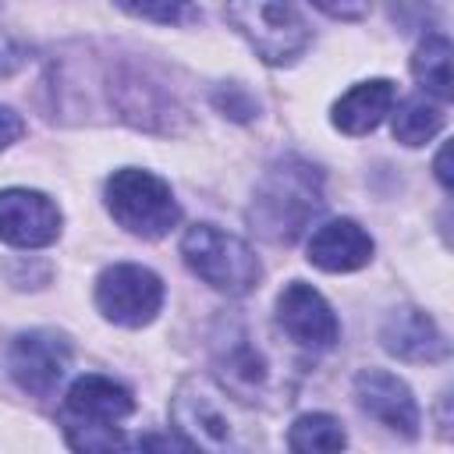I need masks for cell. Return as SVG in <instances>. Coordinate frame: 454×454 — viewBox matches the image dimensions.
<instances>
[{"instance_id": "1", "label": "cell", "mask_w": 454, "mask_h": 454, "mask_svg": "<svg viewBox=\"0 0 454 454\" xmlns=\"http://www.w3.org/2000/svg\"><path fill=\"white\" fill-rule=\"evenodd\" d=\"M323 209V174L298 160L284 156L266 167V174L255 184L248 223L259 238L273 245H291L305 234L312 216Z\"/></svg>"}, {"instance_id": "2", "label": "cell", "mask_w": 454, "mask_h": 454, "mask_svg": "<svg viewBox=\"0 0 454 454\" xmlns=\"http://www.w3.org/2000/svg\"><path fill=\"white\" fill-rule=\"evenodd\" d=\"M181 255H184L188 270L220 294L241 298L259 287L262 266H259L255 252L241 238H234L213 223L188 227V234L181 238Z\"/></svg>"}, {"instance_id": "3", "label": "cell", "mask_w": 454, "mask_h": 454, "mask_svg": "<svg viewBox=\"0 0 454 454\" xmlns=\"http://www.w3.org/2000/svg\"><path fill=\"white\" fill-rule=\"evenodd\" d=\"M223 14L255 57L273 67L294 64L309 46V25L287 0H227Z\"/></svg>"}, {"instance_id": "4", "label": "cell", "mask_w": 454, "mask_h": 454, "mask_svg": "<svg viewBox=\"0 0 454 454\" xmlns=\"http://www.w3.org/2000/svg\"><path fill=\"white\" fill-rule=\"evenodd\" d=\"M106 209L128 234H138V238H163L181 220L170 184L138 167H121L110 174Z\"/></svg>"}, {"instance_id": "5", "label": "cell", "mask_w": 454, "mask_h": 454, "mask_svg": "<svg viewBox=\"0 0 454 454\" xmlns=\"http://www.w3.org/2000/svg\"><path fill=\"white\" fill-rule=\"evenodd\" d=\"M227 397L231 394H223L216 383H209L202 376L181 380V387L170 397V419L192 447H209V450L245 447L241 422Z\"/></svg>"}, {"instance_id": "6", "label": "cell", "mask_w": 454, "mask_h": 454, "mask_svg": "<svg viewBox=\"0 0 454 454\" xmlns=\"http://www.w3.org/2000/svg\"><path fill=\"white\" fill-rule=\"evenodd\" d=\"M106 96H110L117 117L135 124V128H142V131L170 135L184 121V110L174 99V92L156 74H149L142 64H131V60L110 64V71H106Z\"/></svg>"}, {"instance_id": "7", "label": "cell", "mask_w": 454, "mask_h": 454, "mask_svg": "<svg viewBox=\"0 0 454 454\" xmlns=\"http://www.w3.org/2000/svg\"><path fill=\"white\" fill-rule=\"evenodd\" d=\"M163 305V280L138 262H114L96 280V309L117 326H145Z\"/></svg>"}, {"instance_id": "8", "label": "cell", "mask_w": 454, "mask_h": 454, "mask_svg": "<svg viewBox=\"0 0 454 454\" xmlns=\"http://www.w3.org/2000/svg\"><path fill=\"white\" fill-rule=\"evenodd\" d=\"M71 365V340L57 330H25L11 340L7 369L32 397H50Z\"/></svg>"}, {"instance_id": "9", "label": "cell", "mask_w": 454, "mask_h": 454, "mask_svg": "<svg viewBox=\"0 0 454 454\" xmlns=\"http://www.w3.org/2000/svg\"><path fill=\"white\" fill-rule=\"evenodd\" d=\"M277 323H280V330L294 344L312 348V351H326V348H333L340 340V323H337L333 309L305 280H291L280 291V298H277Z\"/></svg>"}, {"instance_id": "10", "label": "cell", "mask_w": 454, "mask_h": 454, "mask_svg": "<svg viewBox=\"0 0 454 454\" xmlns=\"http://www.w3.org/2000/svg\"><path fill=\"white\" fill-rule=\"evenodd\" d=\"M60 234V209L50 195L32 188L0 192V241L14 248H43Z\"/></svg>"}, {"instance_id": "11", "label": "cell", "mask_w": 454, "mask_h": 454, "mask_svg": "<svg viewBox=\"0 0 454 454\" xmlns=\"http://www.w3.org/2000/svg\"><path fill=\"white\" fill-rule=\"evenodd\" d=\"M213 365L220 372V383L234 397H255L270 380L262 351L255 348L248 326L238 319H220V333L213 337Z\"/></svg>"}, {"instance_id": "12", "label": "cell", "mask_w": 454, "mask_h": 454, "mask_svg": "<svg viewBox=\"0 0 454 454\" xmlns=\"http://www.w3.org/2000/svg\"><path fill=\"white\" fill-rule=\"evenodd\" d=\"M131 411H135V397L128 394V387L99 372L78 376L64 397L67 422L85 429H117V422H124Z\"/></svg>"}, {"instance_id": "13", "label": "cell", "mask_w": 454, "mask_h": 454, "mask_svg": "<svg viewBox=\"0 0 454 454\" xmlns=\"http://www.w3.org/2000/svg\"><path fill=\"white\" fill-rule=\"evenodd\" d=\"M355 397L365 415L383 422L387 429L401 436H419V404L404 380H397L387 369H362L355 376Z\"/></svg>"}, {"instance_id": "14", "label": "cell", "mask_w": 454, "mask_h": 454, "mask_svg": "<svg viewBox=\"0 0 454 454\" xmlns=\"http://www.w3.org/2000/svg\"><path fill=\"white\" fill-rule=\"evenodd\" d=\"M309 262L326 273H351L372 259V238L355 220H330L309 238Z\"/></svg>"}, {"instance_id": "15", "label": "cell", "mask_w": 454, "mask_h": 454, "mask_svg": "<svg viewBox=\"0 0 454 454\" xmlns=\"http://www.w3.org/2000/svg\"><path fill=\"white\" fill-rule=\"evenodd\" d=\"M380 340L390 355L404 358V362H440L447 355V340L436 330L433 316H426L422 309H394L380 330Z\"/></svg>"}, {"instance_id": "16", "label": "cell", "mask_w": 454, "mask_h": 454, "mask_svg": "<svg viewBox=\"0 0 454 454\" xmlns=\"http://www.w3.org/2000/svg\"><path fill=\"white\" fill-rule=\"evenodd\" d=\"M394 82L387 78H369L351 85L337 103H333V128L344 135H369L394 106Z\"/></svg>"}, {"instance_id": "17", "label": "cell", "mask_w": 454, "mask_h": 454, "mask_svg": "<svg viewBox=\"0 0 454 454\" xmlns=\"http://www.w3.org/2000/svg\"><path fill=\"white\" fill-rule=\"evenodd\" d=\"M411 74L419 85L440 99H450V39L443 32H429L411 57Z\"/></svg>"}, {"instance_id": "18", "label": "cell", "mask_w": 454, "mask_h": 454, "mask_svg": "<svg viewBox=\"0 0 454 454\" xmlns=\"http://www.w3.org/2000/svg\"><path fill=\"white\" fill-rule=\"evenodd\" d=\"M443 128V110L426 96H411L394 114V138L404 145H426Z\"/></svg>"}, {"instance_id": "19", "label": "cell", "mask_w": 454, "mask_h": 454, "mask_svg": "<svg viewBox=\"0 0 454 454\" xmlns=\"http://www.w3.org/2000/svg\"><path fill=\"white\" fill-rule=\"evenodd\" d=\"M348 443L340 419L326 415V411H312L294 419L291 433H287V447L301 450V454H316V450H340Z\"/></svg>"}, {"instance_id": "20", "label": "cell", "mask_w": 454, "mask_h": 454, "mask_svg": "<svg viewBox=\"0 0 454 454\" xmlns=\"http://www.w3.org/2000/svg\"><path fill=\"white\" fill-rule=\"evenodd\" d=\"M114 4L128 14L156 21V25H195L202 18L195 0H114Z\"/></svg>"}, {"instance_id": "21", "label": "cell", "mask_w": 454, "mask_h": 454, "mask_svg": "<svg viewBox=\"0 0 454 454\" xmlns=\"http://www.w3.org/2000/svg\"><path fill=\"white\" fill-rule=\"evenodd\" d=\"M213 106H216L223 117H231V121H252V117L259 114V103H255L252 92H248L245 85H238V82L216 85V89H213Z\"/></svg>"}, {"instance_id": "22", "label": "cell", "mask_w": 454, "mask_h": 454, "mask_svg": "<svg viewBox=\"0 0 454 454\" xmlns=\"http://www.w3.org/2000/svg\"><path fill=\"white\" fill-rule=\"evenodd\" d=\"M28 60H32V50H28L21 39L0 32V74L7 78V74H14V71H21Z\"/></svg>"}, {"instance_id": "23", "label": "cell", "mask_w": 454, "mask_h": 454, "mask_svg": "<svg viewBox=\"0 0 454 454\" xmlns=\"http://www.w3.org/2000/svg\"><path fill=\"white\" fill-rule=\"evenodd\" d=\"M309 4L337 21H358L369 14V0H309Z\"/></svg>"}, {"instance_id": "24", "label": "cell", "mask_w": 454, "mask_h": 454, "mask_svg": "<svg viewBox=\"0 0 454 454\" xmlns=\"http://www.w3.org/2000/svg\"><path fill=\"white\" fill-rule=\"evenodd\" d=\"M21 135H25L21 114H14L11 106H0V149H7L11 142H18Z\"/></svg>"}, {"instance_id": "25", "label": "cell", "mask_w": 454, "mask_h": 454, "mask_svg": "<svg viewBox=\"0 0 454 454\" xmlns=\"http://www.w3.org/2000/svg\"><path fill=\"white\" fill-rule=\"evenodd\" d=\"M447 156H450V145H443V149L436 153V177H440V184H443V188H450V170H447Z\"/></svg>"}]
</instances>
